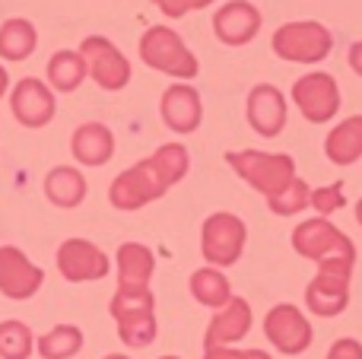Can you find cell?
<instances>
[{"label":"cell","instance_id":"1","mask_svg":"<svg viewBox=\"0 0 362 359\" xmlns=\"http://www.w3.org/2000/svg\"><path fill=\"white\" fill-rule=\"evenodd\" d=\"M191 169V156L181 143H163L150 159L124 169L108 188L115 210H140L159 201L172 184H178Z\"/></svg>","mask_w":362,"mask_h":359},{"label":"cell","instance_id":"31","mask_svg":"<svg viewBox=\"0 0 362 359\" xmlns=\"http://www.w3.org/2000/svg\"><path fill=\"white\" fill-rule=\"evenodd\" d=\"M327 359H362V343L356 337H340V341L331 343Z\"/></svg>","mask_w":362,"mask_h":359},{"label":"cell","instance_id":"13","mask_svg":"<svg viewBox=\"0 0 362 359\" xmlns=\"http://www.w3.org/2000/svg\"><path fill=\"white\" fill-rule=\"evenodd\" d=\"M45 283V271L32 264L16 245H0V293L6 299H32Z\"/></svg>","mask_w":362,"mask_h":359},{"label":"cell","instance_id":"4","mask_svg":"<svg viewBox=\"0 0 362 359\" xmlns=\"http://www.w3.org/2000/svg\"><path fill=\"white\" fill-rule=\"evenodd\" d=\"M226 163L238 172V178L261 191L264 197H274L296 178V159L289 153H261V150H242L226 153Z\"/></svg>","mask_w":362,"mask_h":359},{"label":"cell","instance_id":"6","mask_svg":"<svg viewBox=\"0 0 362 359\" xmlns=\"http://www.w3.org/2000/svg\"><path fill=\"white\" fill-rule=\"evenodd\" d=\"M274 54L289 64H318L331 54L334 35L327 25L315 23V19H296V23H283L270 38Z\"/></svg>","mask_w":362,"mask_h":359},{"label":"cell","instance_id":"30","mask_svg":"<svg viewBox=\"0 0 362 359\" xmlns=\"http://www.w3.org/2000/svg\"><path fill=\"white\" fill-rule=\"evenodd\" d=\"M153 4H156L165 16L178 19V16H185V13H191V10H204V6H210L213 0H153Z\"/></svg>","mask_w":362,"mask_h":359},{"label":"cell","instance_id":"26","mask_svg":"<svg viewBox=\"0 0 362 359\" xmlns=\"http://www.w3.org/2000/svg\"><path fill=\"white\" fill-rule=\"evenodd\" d=\"M42 359H74L83 350V331L76 324H57L35 341Z\"/></svg>","mask_w":362,"mask_h":359},{"label":"cell","instance_id":"23","mask_svg":"<svg viewBox=\"0 0 362 359\" xmlns=\"http://www.w3.org/2000/svg\"><path fill=\"white\" fill-rule=\"evenodd\" d=\"M89 76L86 61H83L80 51H54L48 61V83L57 89V93H74V89L83 86V80Z\"/></svg>","mask_w":362,"mask_h":359},{"label":"cell","instance_id":"2","mask_svg":"<svg viewBox=\"0 0 362 359\" xmlns=\"http://www.w3.org/2000/svg\"><path fill=\"white\" fill-rule=\"evenodd\" d=\"M140 61L165 76H175V80H194L200 73V64L194 57V51L181 42V35L175 29H169V25H150L140 35Z\"/></svg>","mask_w":362,"mask_h":359},{"label":"cell","instance_id":"10","mask_svg":"<svg viewBox=\"0 0 362 359\" xmlns=\"http://www.w3.org/2000/svg\"><path fill=\"white\" fill-rule=\"evenodd\" d=\"M80 54L86 61V70L102 89L115 93L124 89L131 83V61L124 57V51L115 42H108L105 35H86L80 45Z\"/></svg>","mask_w":362,"mask_h":359},{"label":"cell","instance_id":"11","mask_svg":"<svg viewBox=\"0 0 362 359\" xmlns=\"http://www.w3.org/2000/svg\"><path fill=\"white\" fill-rule=\"evenodd\" d=\"M264 337L274 343L280 353L286 356H299L312 347L315 341V331H312V322L302 315L296 305L289 302H280L264 315Z\"/></svg>","mask_w":362,"mask_h":359},{"label":"cell","instance_id":"27","mask_svg":"<svg viewBox=\"0 0 362 359\" xmlns=\"http://www.w3.org/2000/svg\"><path fill=\"white\" fill-rule=\"evenodd\" d=\"M35 350V337L25 322H0V359H29Z\"/></svg>","mask_w":362,"mask_h":359},{"label":"cell","instance_id":"3","mask_svg":"<svg viewBox=\"0 0 362 359\" xmlns=\"http://www.w3.org/2000/svg\"><path fill=\"white\" fill-rule=\"evenodd\" d=\"M115 324H118V337L134 350H144L156 341V299L153 290H118L112 296Z\"/></svg>","mask_w":362,"mask_h":359},{"label":"cell","instance_id":"20","mask_svg":"<svg viewBox=\"0 0 362 359\" xmlns=\"http://www.w3.org/2000/svg\"><path fill=\"white\" fill-rule=\"evenodd\" d=\"M156 258L140 242H124L118 248V290H150Z\"/></svg>","mask_w":362,"mask_h":359},{"label":"cell","instance_id":"33","mask_svg":"<svg viewBox=\"0 0 362 359\" xmlns=\"http://www.w3.org/2000/svg\"><path fill=\"white\" fill-rule=\"evenodd\" d=\"M350 67L362 76V42H353L350 45Z\"/></svg>","mask_w":362,"mask_h":359},{"label":"cell","instance_id":"34","mask_svg":"<svg viewBox=\"0 0 362 359\" xmlns=\"http://www.w3.org/2000/svg\"><path fill=\"white\" fill-rule=\"evenodd\" d=\"M6 86H10V73H6V67H4V64H0V99H4Z\"/></svg>","mask_w":362,"mask_h":359},{"label":"cell","instance_id":"17","mask_svg":"<svg viewBox=\"0 0 362 359\" xmlns=\"http://www.w3.org/2000/svg\"><path fill=\"white\" fill-rule=\"evenodd\" d=\"M159 114H163L165 127L175 134H194L204 121V102H200V93L187 83H175L163 93L159 99Z\"/></svg>","mask_w":362,"mask_h":359},{"label":"cell","instance_id":"19","mask_svg":"<svg viewBox=\"0 0 362 359\" xmlns=\"http://www.w3.org/2000/svg\"><path fill=\"white\" fill-rule=\"evenodd\" d=\"M70 153L83 165H105L115 156V134L99 121H86L70 137Z\"/></svg>","mask_w":362,"mask_h":359},{"label":"cell","instance_id":"25","mask_svg":"<svg viewBox=\"0 0 362 359\" xmlns=\"http://www.w3.org/2000/svg\"><path fill=\"white\" fill-rule=\"evenodd\" d=\"M38 45V32L29 19H6L0 25V57L4 61H25Z\"/></svg>","mask_w":362,"mask_h":359},{"label":"cell","instance_id":"12","mask_svg":"<svg viewBox=\"0 0 362 359\" xmlns=\"http://www.w3.org/2000/svg\"><path fill=\"white\" fill-rule=\"evenodd\" d=\"M57 271L70 283H93V280L108 277L112 261L99 245L86 239H67L57 248Z\"/></svg>","mask_w":362,"mask_h":359},{"label":"cell","instance_id":"18","mask_svg":"<svg viewBox=\"0 0 362 359\" xmlns=\"http://www.w3.org/2000/svg\"><path fill=\"white\" fill-rule=\"evenodd\" d=\"M251 331V305L242 296H232L216 315L210 318L204 334V350L213 347H232L235 341H242Z\"/></svg>","mask_w":362,"mask_h":359},{"label":"cell","instance_id":"36","mask_svg":"<svg viewBox=\"0 0 362 359\" xmlns=\"http://www.w3.org/2000/svg\"><path fill=\"white\" fill-rule=\"evenodd\" d=\"M356 223L362 226V197H359V204H356Z\"/></svg>","mask_w":362,"mask_h":359},{"label":"cell","instance_id":"15","mask_svg":"<svg viewBox=\"0 0 362 359\" xmlns=\"http://www.w3.org/2000/svg\"><path fill=\"white\" fill-rule=\"evenodd\" d=\"M245 114H248V124L255 134H261V137H280L283 127H286V95L274 83H257L248 93Z\"/></svg>","mask_w":362,"mask_h":359},{"label":"cell","instance_id":"8","mask_svg":"<svg viewBox=\"0 0 362 359\" xmlns=\"http://www.w3.org/2000/svg\"><path fill=\"white\" fill-rule=\"evenodd\" d=\"M293 248H296V254L315 261V264L331 261V258H356V245L350 242V235H344L325 216L299 223L293 229Z\"/></svg>","mask_w":362,"mask_h":359},{"label":"cell","instance_id":"29","mask_svg":"<svg viewBox=\"0 0 362 359\" xmlns=\"http://www.w3.org/2000/svg\"><path fill=\"white\" fill-rule=\"evenodd\" d=\"M344 204H346V197H344V184L340 182L325 184V188H315L312 194H308V207H315V213L325 216V220L331 213H337Z\"/></svg>","mask_w":362,"mask_h":359},{"label":"cell","instance_id":"35","mask_svg":"<svg viewBox=\"0 0 362 359\" xmlns=\"http://www.w3.org/2000/svg\"><path fill=\"white\" fill-rule=\"evenodd\" d=\"M245 359H274V356H267L264 350H245Z\"/></svg>","mask_w":362,"mask_h":359},{"label":"cell","instance_id":"37","mask_svg":"<svg viewBox=\"0 0 362 359\" xmlns=\"http://www.w3.org/2000/svg\"><path fill=\"white\" fill-rule=\"evenodd\" d=\"M105 359H131V356H124V353H108Z\"/></svg>","mask_w":362,"mask_h":359},{"label":"cell","instance_id":"14","mask_svg":"<svg viewBox=\"0 0 362 359\" xmlns=\"http://www.w3.org/2000/svg\"><path fill=\"white\" fill-rule=\"evenodd\" d=\"M261 23L264 16L251 0H229V4H223L213 13V32L229 48L255 42V35L261 32Z\"/></svg>","mask_w":362,"mask_h":359},{"label":"cell","instance_id":"5","mask_svg":"<svg viewBox=\"0 0 362 359\" xmlns=\"http://www.w3.org/2000/svg\"><path fill=\"white\" fill-rule=\"evenodd\" d=\"M356 258H331L321 261L315 280L305 286V305L312 315L334 318L350 305V280Z\"/></svg>","mask_w":362,"mask_h":359},{"label":"cell","instance_id":"28","mask_svg":"<svg viewBox=\"0 0 362 359\" xmlns=\"http://www.w3.org/2000/svg\"><path fill=\"white\" fill-rule=\"evenodd\" d=\"M308 194H312V188H308L302 178H293V182L286 184V188L280 191V194L267 197V207L274 210L276 216H293V213H302V210L308 207Z\"/></svg>","mask_w":362,"mask_h":359},{"label":"cell","instance_id":"22","mask_svg":"<svg viewBox=\"0 0 362 359\" xmlns=\"http://www.w3.org/2000/svg\"><path fill=\"white\" fill-rule=\"evenodd\" d=\"M325 153L334 165H353L362 159V114L344 118L325 140Z\"/></svg>","mask_w":362,"mask_h":359},{"label":"cell","instance_id":"38","mask_svg":"<svg viewBox=\"0 0 362 359\" xmlns=\"http://www.w3.org/2000/svg\"><path fill=\"white\" fill-rule=\"evenodd\" d=\"M159 359H181V356H159Z\"/></svg>","mask_w":362,"mask_h":359},{"label":"cell","instance_id":"21","mask_svg":"<svg viewBox=\"0 0 362 359\" xmlns=\"http://www.w3.org/2000/svg\"><path fill=\"white\" fill-rule=\"evenodd\" d=\"M45 197H48L54 207L74 210L86 201V178L80 169L74 165H54V169L45 175Z\"/></svg>","mask_w":362,"mask_h":359},{"label":"cell","instance_id":"9","mask_svg":"<svg viewBox=\"0 0 362 359\" xmlns=\"http://www.w3.org/2000/svg\"><path fill=\"white\" fill-rule=\"evenodd\" d=\"M293 102L302 112V118L312 124H327L340 112V86L331 73L312 70L293 83Z\"/></svg>","mask_w":362,"mask_h":359},{"label":"cell","instance_id":"32","mask_svg":"<svg viewBox=\"0 0 362 359\" xmlns=\"http://www.w3.org/2000/svg\"><path fill=\"white\" fill-rule=\"evenodd\" d=\"M204 359H245V350H232V347H213V350H204Z\"/></svg>","mask_w":362,"mask_h":359},{"label":"cell","instance_id":"24","mask_svg":"<svg viewBox=\"0 0 362 359\" xmlns=\"http://www.w3.org/2000/svg\"><path fill=\"white\" fill-rule=\"evenodd\" d=\"M191 296L206 309L219 312L232 299V286L219 267H200L191 273Z\"/></svg>","mask_w":362,"mask_h":359},{"label":"cell","instance_id":"7","mask_svg":"<svg viewBox=\"0 0 362 359\" xmlns=\"http://www.w3.org/2000/svg\"><path fill=\"white\" fill-rule=\"evenodd\" d=\"M245 239H248V229L238 220L235 213H210L204 220V229H200V254L210 267H232L238 264L245 252Z\"/></svg>","mask_w":362,"mask_h":359},{"label":"cell","instance_id":"16","mask_svg":"<svg viewBox=\"0 0 362 359\" xmlns=\"http://www.w3.org/2000/svg\"><path fill=\"white\" fill-rule=\"evenodd\" d=\"M10 108L23 127H45L54 118V93L38 76H25L13 86Z\"/></svg>","mask_w":362,"mask_h":359}]
</instances>
